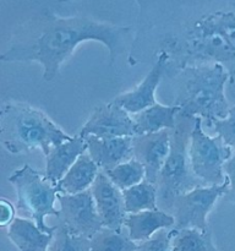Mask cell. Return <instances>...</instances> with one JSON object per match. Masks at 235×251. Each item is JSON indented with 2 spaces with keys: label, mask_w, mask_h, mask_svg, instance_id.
I'll use <instances>...</instances> for the list:
<instances>
[{
  "label": "cell",
  "mask_w": 235,
  "mask_h": 251,
  "mask_svg": "<svg viewBox=\"0 0 235 251\" xmlns=\"http://www.w3.org/2000/svg\"><path fill=\"white\" fill-rule=\"evenodd\" d=\"M91 251H136L137 243L132 242L122 229L103 227L91 238Z\"/></svg>",
  "instance_id": "7402d4cb"
},
{
  "label": "cell",
  "mask_w": 235,
  "mask_h": 251,
  "mask_svg": "<svg viewBox=\"0 0 235 251\" xmlns=\"http://www.w3.org/2000/svg\"><path fill=\"white\" fill-rule=\"evenodd\" d=\"M56 200L60 203V225L72 234L91 239L103 228L102 220L97 212L90 189L75 195L58 194Z\"/></svg>",
  "instance_id": "9c48e42d"
},
{
  "label": "cell",
  "mask_w": 235,
  "mask_h": 251,
  "mask_svg": "<svg viewBox=\"0 0 235 251\" xmlns=\"http://www.w3.org/2000/svg\"><path fill=\"white\" fill-rule=\"evenodd\" d=\"M78 135L83 139L90 135L98 139L134 137L137 135V130L131 115L112 100L92 113Z\"/></svg>",
  "instance_id": "30bf717a"
},
{
  "label": "cell",
  "mask_w": 235,
  "mask_h": 251,
  "mask_svg": "<svg viewBox=\"0 0 235 251\" xmlns=\"http://www.w3.org/2000/svg\"><path fill=\"white\" fill-rule=\"evenodd\" d=\"M71 137L42 110L21 102L0 104V144L11 154L39 149L44 156L51 147Z\"/></svg>",
  "instance_id": "277c9868"
},
{
  "label": "cell",
  "mask_w": 235,
  "mask_h": 251,
  "mask_svg": "<svg viewBox=\"0 0 235 251\" xmlns=\"http://www.w3.org/2000/svg\"><path fill=\"white\" fill-rule=\"evenodd\" d=\"M90 190L103 227L114 230L122 229L127 213L121 191L109 180L103 171H99Z\"/></svg>",
  "instance_id": "7c38bea8"
},
{
  "label": "cell",
  "mask_w": 235,
  "mask_h": 251,
  "mask_svg": "<svg viewBox=\"0 0 235 251\" xmlns=\"http://www.w3.org/2000/svg\"><path fill=\"white\" fill-rule=\"evenodd\" d=\"M213 130L225 146L235 151V105L229 108L227 117L212 123Z\"/></svg>",
  "instance_id": "d4e9b609"
},
{
  "label": "cell",
  "mask_w": 235,
  "mask_h": 251,
  "mask_svg": "<svg viewBox=\"0 0 235 251\" xmlns=\"http://www.w3.org/2000/svg\"><path fill=\"white\" fill-rule=\"evenodd\" d=\"M7 237L19 251H48L54 234L42 232L28 218L16 217L7 227Z\"/></svg>",
  "instance_id": "e0dca14e"
},
{
  "label": "cell",
  "mask_w": 235,
  "mask_h": 251,
  "mask_svg": "<svg viewBox=\"0 0 235 251\" xmlns=\"http://www.w3.org/2000/svg\"><path fill=\"white\" fill-rule=\"evenodd\" d=\"M130 26H118L88 16H59L49 10L39 12L19 26L0 63H38L43 78L53 81L60 66L83 42L94 41L109 50V64L127 48Z\"/></svg>",
  "instance_id": "7a4b0ae2"
},
{
  "label": "cell",
  "mask_w": 235,
  "mask_h": 251,
  "mask_svg": "<svg viewBox=\"0 0 235 251\" xmlns=\"http://www.w3.org/2000/svg\"><path fill=\"white\" fill-rule=\"evenodd\" d=\"M175 221L173 216L157 208L139 213H129L125 218L124 226L127 228V234L132 242L142 243L148 240L158 230L171 229Z\"/></svg>",
  "instance_id": "2e32d148"
},
{
  "label": "cell",
  "mask_w": 235,
  "mask_h": 251,
  "mask_svg": "<svg viewBox=\"0 0 235 251\" xmlns=\"http://www.w3.org/2000/svg\"><path fill=\"white\" fill-rule=\"evenodd\" d=\"M170 239L171 229H161L154 233L148 240L140 243L136 251H169Z\"/></svg>",
  "instance_id": "484cf974"
},
{
  "label": "cell",
  "mask_w": 235,
  "mask_h": 251,
  "mask_svg": "<svg viewBox=\"0 0 235 251\" xmlns=\"http://www.w3.org/2000/svg\"><path fill=\"white\" fill-rule=\"evenodd\" d=\"M225 178L228 179V191L224 199L229 202L235 203V153L232 154L223 167Z\"/></svg>",
  "instance_id": "4316f807"
},
{
  "label": "cell",
  "mask_w": 235,
  "mask_h": 251,
  "mask_svg": "<svg viewBox=\"0 0 235 251\" xmlns=\"http://www.w3.org/2000/svg\"><path fill=\"white\" fill-rule=\"evenodd\" d=\"M227 191L228 179L225 178V181L220 185L200 186L179 195L170 212L175 221L171 229H208V213L214 207L218 199L224 196Z\"/></svg>",
  "instance_id": "ba28073f"
},
{
  "label": "cell",
  "mask_w": 235,
  "mask_h": 251,
  "mask_svg": "<svg viewBox=\"0 0 235 251\" xmlns=\"http://www.w3.org/2000/svg\"><path fill=\"white\" fill-rule=\"evenodd\" d=\"M139 25L129 64L154 63L165 55L164 77L188 66L220 64L235 77V1L136 0Z\"/></svg>",
  "instance_id": "6da1fadb"
},
{
  "label": "cell",
  "mask_w": 235,
  "mask_h": 251,
  "mask_svg": "<svg viewBox=\"0 0 235 251\" xmlns=\"http://www.w3.org/2000/svg\"><path fill=\"white\" fill-rule=\"evenodd\" d=\"M126 213L157 210V186L147 180L121 191Z\"/></svg>",
  "instance_id": "44dd1931"
},
{
  "label": "cell",
  "mask_w": 235,
  "mask_h": 251,
  "mask_svg": "<svg viewBox=\"0 0 235 251\" xmlns=\"http://www.w3.org/2000/svg\"><path fill=\"white\" fill-rule=\"evenodd\" d=\"M85 140L87 142V153L99 171L108 172L134 158L132 137L98 139L90 135Z\"/></svg>",
  "instance_id": "5bb4252c"
},
{
  "label": "cell",
  "mask_w": 235,
  "mask_h": 251,
  "mask_svg": "<svg viewBox=\"0 0 235 251\" xmlns=\"http://www.w3.org/2000/svg\"><path fill=\"white\" fill-rule=\"evenodd\" d=\"M48 251H91V240L72 234L64 226L59 225Z\"/></svg>",
  "instance_id": "cb8c5ba5"
},
{
  "label": "cell",
  "mask_w": 235,
  "mask_h": 251,
  "mask_svg": "<svg viewBox=\"0 0 235 251\" xmlns=\"http://www.w3.org/2000/svg\"><path fill=\"white\" fill-rule=\"evenodd\" d=\"M195 119L176 115L175 127L170 131L168 157L157 178V208L170 215L174 201L181 194L205 186L192 174L188 161V141Z\"/></svg>",
  "instance_id": "5b68a950"
},
{
  "label": "cell",
  "mask_w": 235,
  "mask_h": 251,
  "mask_svg": "<svg viewBox=\"0 0 235 251\" xmlns=\"http://www.w3.org/2000/svg\"><path fill=\"white\" fill-rule=\"evenodd\" d=\"M178 114L179 108L175 105H164L156 103L142 112L132 115V119L136 125L137 135H143L158 132L164 129L173 130L175 127Z\"/></svg>",
  "instance_id": "d6986e66"
},
{
  "label": "cell",
  "mask_w": 235,
  "mask_h": 251,
  "mask_svg": "<svg viewBox=\"0 0 235 251\" xmlns=\"http://www.w3.org/2000/svg\"><path fill=\"white\" fill-rule=\"evenodd\" d=\"M98 173H99V168L86 151L78 157L77 161L72 164L64 178L56 184L59 194L75 195V194L88 190V188L94 183Z\"/></svg>",
  "instance_id": "ac0fdd59"
},
{
  "label": "cell",
  "mask_w": 235,
  "mask_h": 251,
  "mask_svg": "<svg viewBox=\"0 0 235 251\" xmlns=\"http://www.w3.org/2000/svg\"><path fill=\"white\" fill-rule=\"evenodd\" d=\"M169 251H218L213 244L211 227L206 230L171 229Z\"/></svg>",
  "instance_id": "ffe728a7"
},
{
  "label": "cell",
  "mask_w": 235,
  "mask_h": 251,
  "mask_svg": "<svg viewBox=\"0 0 235 251\" xmlns=\"http://www.w3.org/2000/svg\"><path fill=\"white\" fill-rule=\"evenodd\" d=\"M202 119L196 118L188 141V161L192 174L205 186L220 185L225 181L223 167L233 150L219 137H212L202 129Z\"/></svg>",
  "instance_id": "52a82bcc"
},
{
  "label": "cell",
  "mask_w": 235,
  "mask_h": 251,
  "mask_svg": "<svg viewBox=\"0 0 235 251\" xmlns=\"http://www.w3.org/2000/svg\"><path fill=\"white\" fill-rule=\"evenodd\" d=\"M60 1H69V0H60Z\"/></svg>",
  "instance_id": "f1b7e54d"
},
{
  "label": "cell",
  "mask_w": 235,
  "mask_h": 251,
  "mask_svg": "<svg viewBox=\"0 0 235 251\" xmlns=\"http://www.w3.org/2000/svg\"><path fill=\"white\" fill-rule=\"evenodd\" d=\"M104 173L120 191L126 190V189L137 185L142 180H144L143 166L134 158L119 164L115 168L104 172Z\"/></svg>",
  "instance_id": "603a6c76"
},
{
  "label": "cell",
  "mask_w": 235,
  "mask_h": 251,
  "mask_svg": "<svg viewBox=\"0 0 235 251\" xmlns=\"http://www.w3.org/2000/svg\"><path fill=\"white\" fill-rule=\"evenodd\" d=\"M165 74V55L159 54L151 71L135 90L118 96L113 102L126 110L129 114H137L146 108L156 104V91Z\"/></svg>",
  "instance_id": "4fadbf2b"
},
{
  "label": "cell",
  "mask_w": 235,
  "mask_h": 251,
  "mask_svg": "<svg viewBox=\"0 0 235 251\" xmlns=\"http://www.w3.org/2000/svg\"><path fill=\"white\" fill-rule=\"evenodd\" d=\"M176 83L171 104L179 108L180 117L201 118L207 126L227 117L229 110L225 86L229 73L220 64L188 66L175 76ZM170 78V80H173Z\"/></svg>",
  "instance_id": "3957f363"
},
{
  "label": "cell",
  "mask_w": 235,
  "mask_h": 251,
  "mask_svg": "<svg viewBox=\"0 0 235 251\" xmlns=\"http://www.w3.org/2000/svg\"><path fill=\"white\" fill-rule=\"evenodd\" d=\"M16 208L6 199L0 198V228L9 227L15 220Z\"/></svg>",
  "instance_id": "83f0119b"
},
{
  "label": "cell",
  "mask_w": 235,
  "mask_h": 251,
  "mask_svg": "<svg viewBox=\"0 0 235 251\" xmlns=\"http://www.w3.org/2000/svg\"><path fill=\"white\" fill-rule=\"evenodd\" d=\"M87 151V142L80 135H75L68 141L51 147L46 158L44 176L56 185L64 178L78 157Z\"/></svg>",
  "instance_id": "9a60e30c"
},
{
  "label": "cell",
  "mask_w": 235,
  "mask_h": 251,
  "mask_svg": "<svg viewBox=\"0 0 235 251\" xmlns=\"http://www.w3.org/2000/svg\"><path fill=\"white\" fill-rule=\"evenodd\" d=\"M7 180L16 190L17 210L31 216L42 232L54 234L56 226H47L46 217L53 215L59 218V210L54 206L59 194L58 186L51 184L44 173L36 171L29 164H24L16 169Z\"/></svg>",
  "instance_id": "8992f818"
},
{
  "label": "cell",
  "mask_w": 235,
  "mask_h": 251,
  "mask_svg": "<svg viewBox=\"0 0 235 251\" xmlns=\"http://www.w3.org/2000/svg\"><path fill=\"white\" fill-rule=\"evenodd\" d=\"M170 131L164 129L152 134L132 137L134 159L143 166L144 180L156 184L158 174L168 157L170 149Z\"/></svg>",
  "instance_id": "8fae6325"
}]
</instances>
